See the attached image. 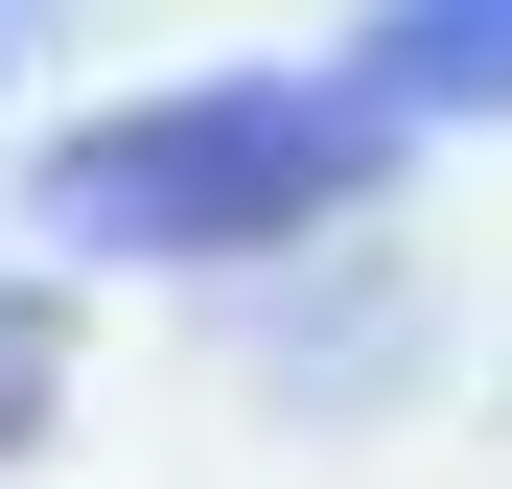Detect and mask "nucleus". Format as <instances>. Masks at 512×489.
<instances>
[{"label":"nucleus","mask_w":512,"mask_h":489,"mask_svg":"<svg viewBox=\"0 0 512 489\" xmlns=\"http://www.w3.org/2000/svg\"><path fill=\"white\" fill-rule=\"evenodd\" d=\"M396 163L373 70H210V94H117L94 140L47 163V233L70 257H280Z\"/></svg>","instance_id":"nucleus-1"},{"label":"nucleus","mask_w":512,"mask_h":489,"mask_svg":"<svg viewBox=\"0 0 512 489\" xmlns=\"http://www.w3.org/2000/svg\"><path fill=\"white\" fill-rule=\"evenodd\" d=\"M373 94L396 117H512V0H373Z\"/></svg>","instance_id":"nucleus-2"},{"label":"nucleus","mask_w":512,"mask_h":489,"mask_svg":"<svg viewBox=\"0 0 512 489\" xmlns=\"http://www.w3.org/2000/svg\"><path fill=\"white\" fill-rule=\"evenodd\" d=\"M47 350H70V326H47V303H0V443H47Z\"/></svg>","instance_id":"nucleus-3"}]
</instances>
